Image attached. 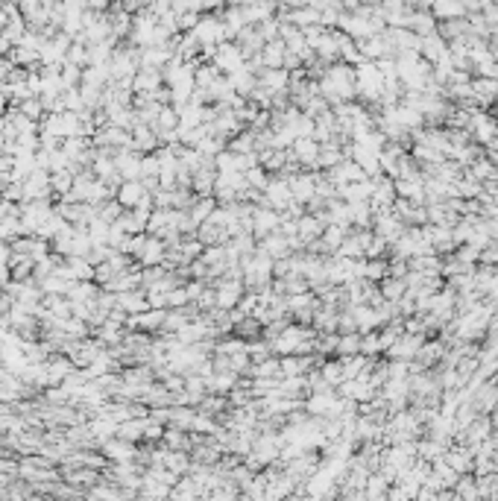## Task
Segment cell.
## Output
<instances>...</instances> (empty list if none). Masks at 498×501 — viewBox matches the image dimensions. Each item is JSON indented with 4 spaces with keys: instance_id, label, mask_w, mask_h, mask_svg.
I'll use <instances>...</instances> for the list:
<instances>
[{
    "instance_id": "obj_1",
    "label": "cell",
    "mask_w": 498,
    "mask_h": 501,
    "mask_svg": "<svg viewBox=\"0 0 498 501\" xmlns=\"http://www.w3.org/2000/svg\"><path fill=\"white\" fill-rule=\"evenodd\" d=\"M24 194H27V203H38V200H47L53 188H50V173L47 170H35L30 173V179L24 182Z\"/></svg>"
},
{
    "instance_id": "obj_2",
    "label": "cell",
    "mask_w": 498,
    "mask_h": 501,
    "mask_svg": "<svg viewBox=\"0 0 498 501\" xmlns=\"http://www.w3.org/2000/svg\"><path fill=\"white\" fill-rule=\"evenodd\" d=\"M144 185L141 182H123L121 188H117V194H114V200L123 205V211H132V208H138V203L144 200Z\"/></svg>"
},
{
    "instance_id": "obj_3",
    "label": "cell",
    "mask_w": 498,
    "mask_h": 501,
    "mask_svg": "<svg viewBox=\"0 0 498 501\" xmlns=\"http://www.w3.org/2000/svg\"><path fill=\"white\" fill-rule=\"evenodd\" d=\"M282 53H284V44H282V42L267 44V47H264V62H267V65H276V71H279V65H282Z\"/></svg>"
},
{
    "instance_id": "obj_4",
    "label": "cell",
    "mask_w": 498,
    "mask_h": 501,
    "mask_svg": "<svg viewBox=\"0 0 498 501\" xmlns=\"http://www.w3.org/2000/svg\"><path fill=\"white\" fill-rule=\"evenodd\" d=\"M340 241H343V229H340V226H332L329 232H325V244H329V246H337Z\"/></svg>"
}]
</instances>
